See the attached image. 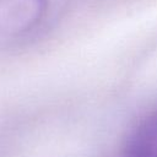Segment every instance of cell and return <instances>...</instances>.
Segmentation results:
<instances>
[{"label":"cell","mask_w":157,"mask_h":157,"mask_svg":"<svg viewBox=\"0 0 157 157\" xmlns=\"http://www.w3.org/2000/svg\"><path fill=\"white\" fill-rule=\"evenodd\" d=\"M125 157H157V118L146 121L132 134Z\"/></svg>","instance_id":"6da1fadb"}]
</instances>
